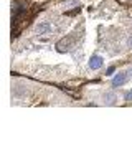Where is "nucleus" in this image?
Listing matches in <instances>:
<instances>
[{
    "label": "nucleus",
    "instance_id": "obj_1",
    "mask_svg": "<svg viewBox=\"0 0 132 152\" xmlns=\"http://www.w3.org/2000/svg\"><path fill=\"white\" fill-rule=\"evenodd\" d=\"M129 78H132V69H129V71H121L119 75L114 76V80H112V86H114V88L122 86V84L127 83Z\"/></svg>",
    "mask_w": 132,
    "mask_h": 152
},
{
    "label": "nucleus",
    "instance_id": "obj_2",
    "mask_svg": "<svg viewBox=\"0 0 132 152\" xmlns=\"http://www.w3.org/2000/svg\"><path fill=\"white\" fill-rule=\"evenodd\" d=\"M73 46H74V37H68V38H63V40L58 42L56 50L60 53H66V51H69Z\"/></svg>",
    "mask_w": 132,
    "mask_h": 152
},
{
    "label": "nucleus",
    "instance_id": "obj_3",
    "mask_svg": "<svg viewBox=\"0 0 132 152\" xmlns=\"http://www.w3.org/2000/svg\"><path fill=\"white\" fill-rule=\"evenodd\" d=\"M50 31H51V23H48V22H42L36 27L38 35H46V33H50Z\"/></svg>",
    "mask_w": 132,
    "mask_h": 152
},
{
    "label": "nucleus",
    "instance_id": "obj_4",
    "mask_svg": "<svg viewBox=\"0 0 132 152\" xmlns=\"http://www.w3.org/2000/svg\"><path fill=\"white\" fill-rule=\"evenodd\" d=\"M89 66L93 69H98V68H101L102 66V58L101 56H98V55H94V56L89 60Z\"/></svg>",
    "mask_w": 132,
    "mask_h": 152
},
{
    "label": "nucleus",
    "instance_id": "obj_5",
    "mask_svg": "<svg viewBox=\"0 0 132 152\" xmlns=\"http://www.w3.org/2000/svg\"><path fill=\"white\" fill-rule=\"evenodd\" d=\"M114 101H116V96H114L112 93H107V94L104 96V103L106 104H114Z\"/></svg>",
    "mask_w": 132,
    "mask_h": 152
},
{
    "label": "nucleus",
    "instance_id": "obj_6",
    "mask_svg": "<svg viewBox=\"0 0 132 152\" xmlns=\"http://www.w3.org/2000/svg\"><path fill=\"white\" fill-rule=\"evenodd\" d=\"M114 71H116V68H114V66H109V68L106 69V75L111 76V75H114Z\"/></svg>",
    "mask_w": 132,
    "mask_h": 152
},
{
    "label": "nucleus",
    "instance_id": "obj_7",
    "mask_svg": "<svg viewBox=\"0 0 132 152\" xmlns=\"http://www.w3.org/2000/svg\"><path fill=\"white\" fill-rule=\"evenodd\" d=\"M124 98H125V101H132V89H131V91H127V93H125V96H124Z\"/></svg>",
    "mask_w": 132,
    "mask_h": 152
},
{
    "label": "nucleus",
    "instance_id": "obj_8",
    "mask_svg": "<svg viewBox=\"0 0 132 152\" xmlns=\"http://www.w3.org/2000/svg\"><path fill=\"white\" fill-rule=\"evenodd\" d=\"M129 43H131V45H129V46H131V48H132V38H131V40H129Z\"/></svg>",
    "mask_w": 132,
    "mask_h": 152
}]
</instances>
